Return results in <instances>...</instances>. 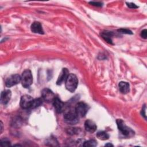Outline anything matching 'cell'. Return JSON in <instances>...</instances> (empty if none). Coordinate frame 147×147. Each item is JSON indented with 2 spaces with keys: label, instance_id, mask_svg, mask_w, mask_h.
Instances as JSON below:
<instances>
[{
  "label": "cell",
  "instance_id": "6da1fadb",
  "mask_svg": "<svg viewBox=\"0 0 147 147\" xmlns=\"http://www.w3.org/2000/svg\"><path fill=\"white\" fill-rule=\"evenodd\" d=\"M78 84V80L76 76L74 74H69L65 81V85L66 89L69 91L73 92L76 89Z\"/></svg>",
  "mask_w": 147,
  "mask_h": 147
},
{
  "label": "cell",
  "instance_id": "7a4b0ae2",
  "mask_svg": "<svg viewBox=\"0 0 147 147\" xmlns=\"http://www.w3.org/2000/svg\"><path fill=\"white\" fill-rule=\"evenodd\" d=\"M116 122L119 130L124 136L131 137L134 136V131L131 128L126 126L125 122L121 119H117Z\"/></svg>",
  "mask_w": 147,
  "mask_h": 147
},
{
  "label": "cell",
  "instance_id": "3957f363",
  "mask_svg": "<svg viewBox=\"0 0 147 147\" xmlns=\"http://www.w3.org/2000/svg\"><path fill=\"white\" fill-rule=\"evenodd\" d=\"M79 117L76 113L75 109H69L65 111L64 118L66 122L69 124L74 125L78 122Z\"/></svg>",
  "mask_w": 147,
  "mask_h": 147
},
{
  "label": "cell",
  "instance_id": "277c9868",
  "mask_svg": "<svg viewBox=\"0 0 147 147\" xmlns=\"http://www.w3.org/2000/svg\"><path fill=\"white\" fill-rule=\"evenodd\" d=\"M21 83L23 87L28 88L31 86L33 82V76L29 69L25 70L21 75Z\"/></svg>",
  "mask_w": 147,
  "mask_h": 147
},
{
  "label": "cell",
  "instance_id": "5b68a950",
  "mask_svg": "<svg viewBox=\"0 0 147 147\" xmlns=\"http://www.w3.org/2000/svg\"><path fill=\"white\" fill-rule=\"evenodd\" d=\"M88 106L84 102H79L76 105L75 110L79 117H83L87 114Z\"/></svg>",
  "mask_w": 147,
  "mask_h": 147
},
{
  "label": "cell",
  "instance_id": "8992f818",
  "mask_svg": "<svg viewBox=\"0 0 147 147\" xmlns=\"http://www.w3.org/2000/svg\"><path fill=\"white\" fill-rule=\"evenodd\" d=\"M33 99L32 96L28 95H25L21 96L20 100V106L22 109H30Z\"/></svg>",
  "mask_w": 147,
  "mask_h": 147
},
{
  "label": "cell",
  "instance_id": "52a82bcc",
  "mask_svg": "<svg viewBox=\"0 0 147 147\" xmlns=\"http://www.w3.org/2000/svg\"><path fill=\"white\" fill-rule=\"evenodd\" d=\"M21 81V76L18 74L12 75L7 78L5 84L7 87H10L18 84Z\"/></svg>",
  "mask_w": 147,
  "mask_h": 147
},
{
  "label": "cell",
  "instance_id": "ba28073f",
  "mask_svg": "<svg viewBox=\"0 0 147 147\" xmlns=\"http://www.w3.org/2000/svg\"><path fill=\"white\" fill-rule=\"evenodd\" d=\"M42 99L47 102H53L55 96L54 93L49 88H44L42 90Z\"/></svg>",
  "mask_w": 147,
  "mask_h": 147
},
{
  "label": "cell",
  "instance_id": "9c48e42d",
  "mask_svg": "<svg viewBox=\"0 0 147 147\" xmlns=\"http://www.w3.org/2000/svg\"><path fill=\"white\" fill-rule=\"evenodd\" d=\"M53 105L57 113H61L64 111V104L59 98L55 97L53 101Z\"/></svg>",
  "mask_w": 147,
  "mask_h": 147
},
{
  "label": "cell",
  "instance_id": "30bf717a",
  "mask_svg": "<svg viewBox=\"0 0 147 147\" xmlns=\"http://www.w3.org/2000/svg\"><path fill=\"white\" fill-rule=\"evenodd\" d=\"M11 96V92L9 90H5L3 91L1 94V103L6 105L10 100Z\"/></svg>",
  "mask_w": 147,
  "mask_h": 147
},
{
  "label": "cell",
  "instance_id": "8fae6325",
  "mask_svg": "<svg viewBox=\"0 0 147 147\" xmlns=\"http://www.w3.org/2000/svg\"><path fill=\"white\" fill-rule=\"evenodd\" d=\"M68 75H69L68 70L67 68H63V69L61 71V72L59 76V78L56 81V84L57 85L61 84L64 82L65 81Z\"/></svg>",
  "mask_w": 147,
  "mask_h": 147
},
{
  "label": "cell",
  "instance_id": "7c38bea8",
  "mask_svg": "<svg viewBox=\"0 0 147 147\" xmlns=\"http://www.w3.org/2000/svg\"><path fill=\"white\" fill-rule=\"evenodd\" d=\"M84 127L86 131L90 133H93L96 131L97 126L94 121L88 119L84 123Z\"/></svg>",
  "mask_w": 147,
  "mask_h": 147
},
{
  "label": "cell",
  "instance_id": "4fadbf2b",
  "mask_svg": "<svg viewBox=\"0 0 147 147\" xmlns=\"http://www.w3.org/2000/svg\"><path fill=\"white\" fill-rule=\"evenodd\" d=\"M31 30L35 33L38 34H44V30L42 27L41 24L38 22H34L31 26H30Z\"/></svg>",
  "mask_w": 147,
  "mask_h": 147
},
{
  "label": "cell",
  "instance_id": "5bb4252c",
  "mask_svg": "<svg viewBox=\"0 0 147 147\" xmlns=\"http://www.w3.org/2000/svg\"><path fill=\"white\" fill-rule=\"evenodd\" d=\"M119 89L121 93L125 94L129 91V84L126 82H120L119 83Z\"/></svg>",
  "mask_w": 147,
  "mask_h": 147
},
{
  "label": "cell",
  "instance_id": "9a60e30c",
  "mask_svg": "<svg viewBox=\"0 0 147 147\" xmlns=\"http://www.w3.org/2000/svg\"><path fill=\"white\" fill-rule=\"evenodd\" d=\"M113 35V32H108V31L103 32L101 33V36L104 38V40L110 44H112Z\"/></svg>",
  "mask_w": 147,
  "mask_h": 147
},
{
  "label": "cell",
  "instance_id": "2e32d148",
  "mask_svg": "<svg viewBox=\"0 0 147 147\" xmlns=\"http://www.w3.org/2000/svg\"><path fill=\"white\" fill-rule=\"evenodd\" d=\"M96 137L101 140H106L109 139V135L104 131H100L96 133Z\"/></svg>",
  "mask_w": 147,
  "mask_h": 147
},
{
  "label": "cell",
  "instance_id": "e0dca14e",
  "mask_svg": "<svg viewBox=\"0 0 147 147\" xmlns=\"http://www.w3.org/2000/svg\"><path fill=\"white\" fill-rule=\"evenodd\" d=\"M42 103V100L41 98H37L33 99L32 106L30 109H35L38 106H40Z\"/></svg>",
  "mask_w": 147,
  "mask_h": 147
},
{
  "label": "cell",
  "instance_id": "ac0fdd59",
  "mask_svg": "<svg viewBox=\"0 0 147 147\" xmlns=\"http://www.w3.org/2000/svg\"><path fill=\"white\" fill-rule=\"evenodd\" d=\"M97 143L96 141L94 140H90L86 141H84L83 146H96Z\"/></svg>",
  "mask_w": 147,
  "mask_h": 147
},
{
  "label": "cell",
  "instance_id": "d6986e66",
  "mask_svg": "<svg viewBox=\"0 0 147 147\" xmlns=\"http://www.w3.org/2000/svg\"><path fill=\"white\" fill-rule=\"evenodd\" d=\"M119 32V33H124V34H133V33L131 32V30H129V29H120L118 30Z\"/></svg>",
  "mask_w": 147,
  "mask_h": 147
},
{
  "label": "cell",
  "instance_id": "ffe728a7",
  "mask_svg": "<svg viewBox=\"0 0 147 147\" xmlns=\"http://www.w3.org/2000/svg\"><path fill=\"white\" fill-rule=\"evenodd\" d=\"M1 145L2 146H10V143L9 141H7L6 140H1Z\"/></svg>",
  "mask_w": 147,
  "mask_h": 147
},
{
  "label": "cell",
  "instance_id": "44dd1931",
  "mask_svg": "<svg viewBox=\"0 0 147 147\" xmlns=\"http://www.w3.org/2000/svg\"><path fill=\"white\" fill-rule=\"evenodd\" d=\"M89 3H90L91 5H93V6H95L97 7H100L103 5V3L100 2H95V1H91L89 2Z\"/></svg>",
  "mask_w": 147,
  "mask_h": 147
},
{
  "label": "cell",
  "instance_id": "7402d4cb",
  "mask_svg": "<svg viewBox=\"0 0 147 147\" xmlns=\"http://www.w3.org/2000/svg\"><path fill=\"white\" fill-rule=\"evenodd\" d=\"M78 131V129L77 128H70L68 129V134H74L75 133H76Z\"/></svg>",
  "mask_w": 147,
  "mask_h": 147
},
{
  "label": "cell",
  "instance_id": "603a6c76",
  "mask_svg": "<svg viewBox=\"0 0 147 147\" xmlns=\"http://www.w3.org/2000/svg\"><path fill=\"white\" fill-rule=\"evenodd\" d=\"M126 4L129 7L131 8V9H135V8L138 7V6L135 3H132V2H126Z\"/></svg>",
  "mask_w": 147,
  "mask_h": 147
},
{
  "label": "cell",
  "instance_id": "cb8c5ba5",
  "mask_svg": "<svg viewBox=\"0 0 147 147\" xmlns=\"http://www.w3.org/2000/svg\"><path fill=\"white\" fill-rule=\"evenodd\" d=\"M141 36L142 38H145V39L146 38V37H147V30H146V29H144V30H142L141 31Z\"/></svg>",
  "mask_w": 147,
  "mask_h": 147
},
{
  "label": "cell",
  "instance_id": "d4e9b609",
  "mask_svg": "<svg viewBox=\"0 0 147 147\" xmlns=\"http://www.w3.org/2000/svg\"><path fill=\"white\" fill-rule=\"evenodd\" d=\"M146 113V106H145V105H144V106L143 107V108L142 109V110H141V114L146 119V113Z\"/></svg>",
  "mask_w": 147,
  "mask_h": 147
},
{
  "label": "cell",
  "instance_id": "484cf974",
  "mask_svg": "<svg viewBox=\"0 0 147 147\" xmlns=\"http://www.w3.org/2000/svg\"><path fill=\"white\" fill-rule=\"evenodd\" d=\"M1 133H2V130H3V126H2V122H1Z\"/></svg>",
  "mask_w": 147,
  "mask_h": 147
},
{
  "label": "cell",
  "instance_id": "4316f807",
  "mask_svg": "<svg viewBox=\"0 0 147 147\" xmlns=\"http://www.w3.org/2000/svg\"><path fill=\"white\" fill-rule=\"evenodd\" d=\"M105 146H113V145H112L111 144H106L105 145Z\"/></svg>",
  "mask_w": 147,
  "mask_h": 147
}]
</instances>
